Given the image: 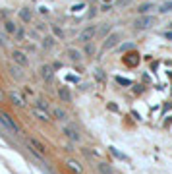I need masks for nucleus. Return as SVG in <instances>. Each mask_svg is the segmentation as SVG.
<instances>
[{"mask_svg":"<svg viewBox=\"0 0 172 174\" xmlns=\"http://www.w3.org/2000/svg\"><path fill=\"white\" fill-rule=\"evenodd\" d=\"M0 122L4 124V126H6L8 130H12V132H16V134H19V126L16 122H14L12 118H10V116L6 114V112H0Z\"/></svg>","mask_w":172,"mask_h":174,"instance_id":"1","label":"nucleus"},{"mask_svg":"<svg viewBox=\"0 0 172 174\" xmlns=\"http://www.w3.org/2000/svg\"><path fill=\"white\" fill-rule=\"evenodd\" d=\"M8 97L12 99V103L16 104V106H21V108L25 106V97L21 95V93H19L18 89H12V91H10V93H8Z\"/></svg>","mask_w":172,"mask_h":174,"instance_id":"2","label":"nucleus"},{"mask_svg":"<svg viewBox=\"0 0 172 174\" xmlns=\"http://www.w3.org/2000/svg\"><path fill=\"white\" fill-rule=\"evenodd\" d=\"M62 132L68 135V137H70L72 141H79V134H77L76 126H72V124H66V122H64V124H62Z\"/></svg>","mask_w":172,"mask_h":174,"instance_id":"3","label":"nucleus"},{"mask_svg":"<svg viewBox=\"0 0 172 174\" xmlns=\"http://www.w3.org/2000/svg\"><path fill=\"white\" fill-rule=\"evenodd\" d=\"M97 33V27L95 25H89V27H85L81 33H79V41L81 43H89L91 39H93V35Z\"/></svg>","mask_w":172,"mask_h":174,"instance_id":"4","label":"nucleus"},{"mask_svg":"<svg viewBox=\"0 0 172 174\" xmlns=\"http://www.w3.org/2000/svg\"><path fill=\"white\" fill-rule=\"evenodd\" d=\"M29 145L33 147V153L37 155V157H43V155H45V145H43V143H39L35 137H29Z\"/></svg>","mask_w":172,"mask_h":174,"instance_id":"5","label":"nucleus"},{"mask_svg":"<svg viewBox=\"0 0 172 174\" xmlns=\"http://www.w3.org/2000/svg\"><path fill=\"white\" fill-rule=\"evenodd\" d=\"M12 58H14V62H16L18 66H21V68H23V66H27V56L21 50H14L12 52Z\"/></svg>","mask_w":172,"mask_h":174,"instance_id":"6","label":"nucleus"},{"mask_svg":"<svg viewBox=\"0 0 172 174\" xmlns=\"http://www.w3.org/2000/svg\"><path fill=\"white\" fill-rule=\"evenodd\" d=\"M151 23H153V18L151 16H143V18L135 19V29H147Z\"/></svg>","mask_w":172,"mask_h":174,"instance_id":"7","label":"nucleus"},{"mask_svg":"<svg viewBox=\"0 0 172 174\" xmlns=\"http://www.w3.org/2000/svg\"><path fill=\"white\" fill-rule=\"evenodd\" d=\"M31 112H33V116H35V118H39V120H45V122H48V120H51V116H48V110H43V108H37V106H33Z\"/></svg>","mask_w":172,"mask_h":174,"instance_id":"8","label":"nucleus"},{"mask_svg":"<svg viewBox=\"0 0 172 174\" xmlns=\"http://www.w3.org/2000/svg\"><path fill=\"white\" fill-rule=\"evenodd\" d=\"M120 37H122L120 33H112V35L104 41V48H112V46H116L118 45V41H120Z\"/></svg>","mask_w":172,"mask_h":174,"instance_id":"9","label":"nucleus"},{"mask_svg":"<svg viewBox=\"0 0 172 174\" xmlns=\"http://www.w3.org/2000/svg\"><path fill=\"white\" fill-rule=\"evenodd\" d=\"M66 164H68V168H70L72 172H76V174H81V172H83L81 164H79V162H77V161H74V159H70V161L66 162Z\"/></svg>","mask_w":172,"mask_h":174,"instance_id":"10","label":"nucleus"},{"mask_svg":"<svg viewBox=\"0 0 172 174\" xmlns=\"http://www.w3.org/2000/svg\"><path fill=\"white\" fill-rule=\"evenodd\" d=\"M124 62H126L128 66H137V62H139V58H137V54H135V52H132V54H128V56H124Z\"/></svg>","mask_w":172,"mask_h":174,"instance_id":"11","label":"nucleus"},{"mask_svg":"<svg viewBox=\"0 0 172 174\" xmlns=\"http://www.w3.org/2000/svg\"><path fill=\"white\" fill-rule=\"evenodd\" d=\"M41 76L45 77L46 81H51L52 79V68L51 66H43V68H41Z\"/></svg>","mask_w":172,"mask_h":174,"instance_id":"12","label":"nucleus"},{"mask_svg":"<svg viewBox=\"0 0 172 174\" xmlns=\"http://www.w3.org/2000/svg\"><path fill=\"white\" fill-rule=\"evenodd\" d=\"M4 27H6V31L10 33V35H18V25H16L14 21H10V19H8L6 23H4Z\"/></svg>","mask_w":172,"mask_h":174,"instance_id":"13","label":"nucleus"},{"mask_svg":"<svg viewBox=\"0 0 172 174\" xmlns=\"http://www.w3.org/2000/svg\"><path fill=\"white\" fill-rule=\"evenodd\" d=\"M10 74H12V77H16V79H21V77H23L21 66H12V68H10Z\"/></svg>","mask_w":172,"mask_h":174,"instance_id":"14","label":"nucleus"},{"mask_svg":"<svg viewBox=\"0 0 172 174\" xmlns=\"http://www.w3.org/2000/svg\"><path fill=\"white\" fill-rule=\"evenodd\" d=\"M99 170H101L102 174H112V168H110L106 162H99Z\"/></svg>","mask_w":172,"mask_h":174,"instance_id":"15","label":"nucleus"},{"mask_svg":"<svg viewBox=\"0 0 172 174\" xmlns=\"http://www.w3.org/2000/svg\"><path fill=\"white\" fill-rule=\"evenodd\" d=\"M52 114L56 116L58 120H62V122H64V120H66V112H64L62 108H54V110H52Z\"/></svg>","mask_w":172,"mask_h":174,"instance_id":"16","label":"nucleus"},{"mask_svg":"<svg viewBox=\"0 0 172 174\" xmlns=\"http://www.w3.org/2000/svg\"><path fill=\"white\" fill-rule=\"evenodd\" d=\"M68 56H70L72 60H81V52H79V50H74V48H70V50H68Z\"/></svg>","mask_w":172,"mask_h":174,"instance_id":"17","label":"nucleus"},{"mask_svg":"<svg viewBox=\"0 0 172 174\" xmlns=\"http://www.w3.org/2000/svg\"><path fill=\"white\" fill-rule=\"evenodd\" d=\"M58 95H60V97H62V99H64V101H70V99H72V95H70V91H68V89H66V87H62V89H60V91H58Z\"/></svg>","mask_w":172,"mask_h":174,"instance_id":"18","label":"nucleus"},{"mask_svg":"<svg viewBox=\"0 0 172 174\" xmlns=\"http://www.w3.org/2000/svg\"><path fill=\"white\" fill-rule=\"evenodd\" d=\"M170 10H172V0H170V2H164V4L159 8L160 14H166V12H170Z\"/></svg>","mask_w":172,"mask_h":174,"instance_id":"19","label":"nucleus"},{"mask_svg":"<svg viewBox=\"0 0 172 174\" xmlns=\"http://www.w3.org/2000/svg\"><path fill=\"white\" fill-rule=\"evenodd\" d=\"M19 18L23 19V21H31V12H27V10H21V12H19Z\"/></svg>","mask_w":172,"mask_h":174,"instance_id":"20","label":"nucleus"},{"mask_svg":"<svg viewBox=\"0 0 172 174\" xmlns=\"http://www.w3.org/2000/svg\"><path fill=\"white\" fill-rule=\"evenodd\" d=\"M35 106H37V108H43V110H48V104H46V101H41V99L37 101V104H35Z\"/></svg>","mask_w":172,"mask_h":174,"instance_id":"21","label":"nucleus"},{"mask_svg":"<svg viewBox=\"0 0 172 174\" xmlns=\"http://www.w3.org/2000/svg\"><path fill=\"white\" fill-rule=\"evenodd\" d=\"M52 33H54L56 37H60V39L64 37V31H62V29H60V27H56V25H52Z\"/></svg>","mask_w":172,"mask_h":174,"instance_id":"22","label":"nucleus"},{"mask_svg":"<svg viewBox=\"0 0 172 174\" xmlns=\"http://www.w3.org/2000/svg\"><path fill=\"white\" fill-rule=\"evenodd\" d=\"M95 52V46L89 45V43H85V54H93Z\"/></svg>","mask_w":172,"mask_h":174,"instance_id":"23","label":"nucleus"},{"mask_svg":"<svg viewBox=\"0 0 172 174\" xmlns=\"http://www.w3.org/2000/svg\"><path fill=\"white\" fill-rule=\"evenodd\" d=\"M149 8H151V4H143V6L139 8V12H141V14H145L147 10H149Z\"/></svg>","mask_w":172,"mask_h":174,"instance_id":"24","label":"nucleus"},{"mask_svg":"<svg viewBox=\"0 0 172 174\" xmlns=\"http://www.w3.org/2000/svg\"><path fill=\"white\" fill-rule=\"evenodd\" d=\"M130 48H134V45H132V43H126V45L122 46V50H130Z\"/></svg>","mask_w":172,"mask_h":174,"instance_id":"25","label":"nucleus"},{"mask_svg":"<svg viewBox=\"0 0 172 174\" xmlns=\"http://www.w3.org/2000/svg\"><path fill=\"white\" fill-rule=\"evenodd\" d=\"M45 46H52V39H51V37L45 39Z\"/></svg>","mask_w":172,"mask_h":174,"instance_id":"26","label":"nucleus"},{"mask_svg":"<svg viewBox=\"0 0 172 174\" xmlns=\"http://www.w3.org/2000/svg\"><path fill=\"white\" fill-rule=\"evenodd\" d=\"M4 99H6V95H4V93H2V89H0V103H2Z\"/></svg>","mask_w":172,"mask_h":174,"instance_id":"27","label":"nucleus"},{"mask_svg":"<svg viewBox=\"0 0 172 174\" xmlns=\"http://www.w3.org/2000/svg\"><path fill=\"white\" fill-rule=\"evenodd\" d=\"M0 45H2V46L6 45V41H4V37H2V35H0Z\"/></svg>","mask_w":172,"mask_h":174,"instance_id":"28","label":"nucleus"},{"mask_svg":"<svg viewBox=\"0 0 172 174\" xmlns=\"http://www.w3.org/2000/svg\"><path fill=\"white\" fill-rule=\"evenodd\" d=\"M166 39H170L172 41V31H166Z\"/></svg>","mask_w":172,"mask_h":174,"instance_id":"29","label":"nucleus"},{"mask_svg":"<svg viewBox=\"0 0 172 174\" xmlns=\"http://www.w3.org/2000/svg\"><path fill=\"white\" fill-rule=\"evenodd\" d=\"M170 25H172V23H170Z\"/></svg>","mask_w":172,"mask_h":174,"instance_id":"30","label":"nucleus"}]
</instances>
